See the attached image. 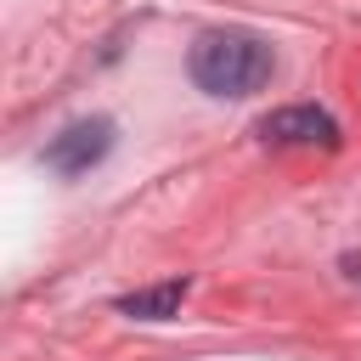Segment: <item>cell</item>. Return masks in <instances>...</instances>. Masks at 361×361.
I'll return each instance as SVG.
<instances>
[{"label": "cell", "instance_id": "cell-3", "mask_svg": "<svg viewBox=\"0 0 361 361\" xmlns=\"http://www.w3.org/2000/svg\"><path fill=\"white\" fill-rule=\"evenodd\" d=\"M259 141H271V147H338V124L322 107H276L259 118Z\"/></svg>", "mask_w": 361, "mask_h": 361}, {"label": "cell", "instance_id": "cell-1", "mask_svg": "<svg viewBox=\"0 0 361 361\" xmlns=\"http://www.w3.org/2000/svg\"><path fill=\"white\" fill-rule=\"evenodd\" d=\"M192 79L209 96H254L271 79V45L248 28H209L192 39Z\"/></svg>", "mask_w": 361, "mask_h": 361}, {"label": "cell", "instance_id": "cell-4", "mask_svg": "<svg viewBox=\"0 0 361 361\" xmlns=\"http://www.w3.org/2000/svg\"><path fill=\"white\" fill-rule=\"evenodd\" d=\"M186 299V282H164V288H141V293H124L118 310L135 316V322H169Z\"/></svg>", "mask_w": 361, "mask_h": 361}, {"label": "cell", "instance_id": "cell-5", "mask_svg": "<svg viewBox=\"0 0 361 361\" xmlns=\"http://www.w3.org/2000/svg\"><path fill=\"white\" fill-rule=\"evenodd\" d=\"M355 276H361V265H355Z\"/></svg>", "mask_w": 361, "mask_h": 361}, {"label": "cell", "instance_id": "cell-2", "mask_svg": "<svg viewBox=\"0 0 361 361\" xmlns=\"http://www.w3.org/2000/svg\"><path fill=\"white\" fill-rule=\"evenodd\" d=\"M107 147H113V118H79V124H68V130L45 147V164H51L56 175H85L90 164L107 158Z\"/></svg>", "mask_w": 361, "mask_h": 361}]
</instances>
